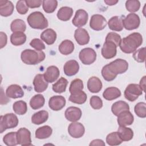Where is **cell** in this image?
<instances>
[{
  "label": "cell",
  "instance_id": "cell-1",
  "mask_svg": "<svg viewBox=\"0 0 146 146\" xmlns=\"http://www.w3.org/2000/svg\"><path fill=\"white\" fill-rule=\"evenodd\" d=\"M128 68V62L122 59H116L109 64L105 65L102 70V75L104 79L110 82L114 80L118 74L127 71Z\"/></svg>",
  "mask_w": 146,
  "mask_h": 146
},
{
  "label": "cell",
  "instance_id": "cell-2",
  "mask_svg": "<svg viewBox=\"0 0 146 146\" xmlns=\"http://www.w3.org/2000/svg\"><path fill=\"white\" fill-rule=\"evenodd\" d=\"M143 43V36L139 33H133L121 40L119 47L121 50L126 54L135 51Z\"/></svg>",
  "mask_w": 146,
  "mask_h": 146
},
{
  "label": "cell",
  "instance_id": "cell-3",
  "mask_svg": "<svg viewBox=\"0 0 146 146\" xmlns=\"http://www.w3.org/2000/svg\"><path fill=\"white\" fill-rule=\"evenodd\" d=\"M45 54L42 51H35L31 49H26L21 52L22 61L29 65H35L44 60Z\"/></svg>",
  "mask_w": 146,
  "mask_h": 146
},
{
  "label": "cell",
  "instance_id": "cell-4",
  "mask_svg": "<svg viewBox=\"0 0 146 146\" xmlns=\"http://www.w3.org/2000/svg\"><path fill=\"white\" fill-rule=\"evenodd\" d=\"M29 26L34 29L42 30L48 27V22L44 15L40 11L31 13L27 18Z\"/></svg>",
  "mask_w": 146,
  "mask_h": 146
},
{
  "label": "cell",
  "instance_id": "cell-5",
  "mask_svg": "<svg viewBox=\"0 0 146 146\" xmlns=\"http://www.w3.org/2000/svg\"><path fill=\"white\" fill-rule=\"evenodd\" d=\"M17 116L13 113H6L0 116V132L3 133L7 129L16 127L18 124Z\"/></svg>",
  "mask_w": 146,
  "mask_h": 146
},
{
  "label": "cell",
  "instance_id": "cell-6",
  "mask_svg": "<svg viewBox=\"0 0 146 146\" xmlns=\"http://www.w3.org/2000/svg\"><path fill=\"white\" fill-rule=\"evenodd\" d=\"M142 94L143 90L140 86L135 83L128 84L124 92L125 98L130 102L136 100Z\"/></svg>",
  "mask_w": 146,
  "mask_h": 146
},
{
  "label": "cell",
  "instance_id": "cell-7",
  "mask_svg": "<svg viewBox=\"0 0 146 146\" xmlns=\"http://www.w3.org/2000/svg\"><path fill=\"white\" fill-rule=\"evenodd\" d=\"M79 58L83 64L90 65L96 60V53L93 48L90 47L84 48L80 51Z\"/></svg>",
  "mask_w": 146,
  "mask_h": 146
},
{
  "label": "cell",
  "instance_id": "cell-8",
  "mask_svg": "<svg viewBox=\"0 0 146 146\" xmlns=\"http://www.w3.org/2000/svg\"><path fill=\"white\" fill-rule=\"evenodd\" d=\"M140 23V18L138 15L135 13L128 14L123 20V27L128 30H132L138 28Z\"/></svg>",
  "mask_w": 146,
  "mask_h": 146
},
{
  "label": "cell",
  "instance_id": "cell-9",
  "mask_svg": "<svg viewBox=\"0 0 146 146\" xmlns=\"http://www.w3.org/2000/svg\"><path fill=\"white\" fill-rule=\"evenodd\" d=\"M18 144L22 146L31 145V132L26 128H21L17 132Z\"/></svg>",
  "mask_w": 146,
  "mask_h": 146
},
{
  "label": "cell",
  "instance_id": "cell-10",
  "mask_svg": "<svg viewBox=\"0 0 146 146\" xmlns=\"http://www.w3.org/2000/svg\"><path fill=\"white\" fill-rule=\"evenodd\" d=\"M106 18L100 14L93 15L90 21V26L94 30L100 31L104 29L107 26Z\"/></svg>",
  "mask_w": 146,
  "mask_h": 146
},
{
  "label": "cell",
  "instance_id": "cell-11",
  "mask_svg": "<svg viewBox=\"0 0 146 146\" xmlns=\"http://www.w3.org/2000/svg\"><path fill=\"white\" fill-rule=\"evenodd\" d=\"M116 45L111 41H105L102 48V55L106 59H111L116 55Z\"/></svg>",
  "mask_w": 146,
  "mask_h": 146
},
{
  "label": "cell",
  "instance_id": "cell-12",
  "mask_svg": "<svg viewBox=\"0 0 146 146\" xmlns=\"http://www.w3.org/2000/svg\"><path fill=\"white\" fill-rule=\"evenodd\" d=\"M85 128L84 125L79 122H72L68 127V132L69 135L74 138H80L84 133Z\"/></svg>",
  "mask_w": 146,
  "mask_h": 146
},
{
  "label": "cell",
  "instance_id": "cell-13",
  "mask_svg": "<svg viewBox=\"0 0 146 146\" xmlns=\"http://www.w3.org/2000/svg\"><path fill=\"white\" fill-rule=\"evenodd\" d=\"M88 18V15L86 11L83 9H79L76 11L72 19V24L77 27H81L87 23Z\"/></svg>",
  "mask_w": 146,
  "mask_h": 146
},
{
  "label": "cell",
  "instance_id": "cell-14",
  "mask_svg": "<svg viewBox=\"0 0 146 146\" xmlns=\"http://www.w3.org/2000/svg\"><path fill=\"white\" fill-rule=\"evenodd\" d=\"M65 98L60 95H55L51 97L48 101V106L53 111H59L66 105Z\"/></svg>",
  "mask_w": 146,
  "mask_h": 146
},
{
  "label": "cell",
  "instance_id": "cell-15",
  "mask_svg": "<svg viewBox=\"0 0 146 146\" xmlns=\"http://www.w3.org/2000/svg\"><path fill=\"white\" fill-rule=\"evenodd\" d=\"M81 110L76 107H68L64 112L66 119L71 122H75L79 120L82 116Z\"/></svg>",
  "mask_w": 146,
  "mask_h": 146
},
{
  "label": "cell",
  "instance_id": "cell-16",
  "mask_svg": "<svg viewBox=\"0 0 146 146\" xmlns=\"http://www.w3.org/2000/svg\"><path fill=\"white\" fill-rule=\"evenodd\" d=\"M74 38L79 45H85L90 41V35L87 30L83 28H78L75 31Z\"/></svg>",
  "mask_w": 146,
  "mask_h": 146
},
{
  "label": "cell",
  "instance_id": "cell-17",
  "mask_svg": "<svg viewBox=\"0 0 146 146\" xmlns=\"http://www.w3.org/2000/svg\"><path fill=\"white\" fill-rule=\"evenodd\" d=\"M60 72L59 68L55 66H51L47 68L43 74L44 79L47 83L54 82L59 76Z\"/></svg>",
  "mask_w": 146,
  "mask_h": 146
},
{
  "label": "cell",
  "instance_id": "cell-18",
  "mask_svg": "<svg viewBox=\"0 0 146 146\" xmlns=\"http://www.w3.org/2000/svg\"><path fill=\"white\" fill-rule=\"evenodd\" d=\"M134 121V117L132 113L128 111H124L117 116V121L119 126H127L131 125Z\"/></svg>",
  "mask_w": 146,
  "mask_h": 146
},
{
  "label": "cell",
  "instance_id": "cell-19",
  "mask_svg": "<svg viewBox=\"0 0 146 146\" xmlns=\"http://www.w3.org/2000/svg\"><path fill=\"white\" fill-rule=\"evenodd\" d=\"M79 70V65L75 60H70L66 62L63 67L64 74L68 76L76 75Z\"/></svg>",
  "mask_w": 146,
  "mask_h": 146
},
{
  "label": "cell",
  "instance_id": "cell-20",
  "mask_svg": "<svg viewBox=\"0 0 146 146\" xmlns=\"http://www.w3.org/2000/svg\"><path fill=\"white\" fill-rule=\"evenodd\" d=\"M6 94L8 98L17 99L23 97L24 91L20 86L18 84H11L7 88Z\"/></svg>",
  "mask_w": 146,
  "mask_h": 146
},
{
  "label": "cell",
  "instance_id": "cell-21",
  "mask_svg": "<svg viewBox=\"0 0 146 146\" xmlns=\"http://www.w3.org/2000/svg\"><path fill=\"white\" fill-rule=\"evenodd\" d=\"M33 85L34 90L36 92H42L48 87V83L44 80L43 74H37L34 80Z\"/></svg>",
  "mask_w": 146,
  "mask_h": 146
},
{
  "label": "cell",
  "instance_id": "cell-22",
  "mask_svg": "<svg viewBox=\"0 0 146 146\" xmlns=\"http://www.w3.org/2000/svg\"><path fill=\"white\" fill-rule=\"evenodd\" d=\"M124 16H114L110 19L108 22L109 29L115 31H120L123 29V20Z\"/></svg>",
  "mask_w": 146,
  "mask_h": 146
},
{
  "label": "cell",
  "instance_id": "cell-23",
  "mask_svg": "<svg viewBox=\"0 0 146 146\" xmlns=\"http://www.w3.org/2000/svg\"><path fill=\"white\" fill-rule=\"evenodd\" d=\"M14 9L13 3L10 1H0V14L2 17H9L11 15Z\"/></svg>",
  "mask_w": 146,
  "mask_h": 146
},
{
  "label": "cell",
  "instance_id": "cell-24",
  "mask_svg": "<svg viewBox=\"0 0 146 146\" xmlns=\"http://www.w3.org/2000/svg\"><path fill=\"white\" fill-rule=\"evenodd\" d=\"M102 83L96 76L91 77L87 82V88L92 93H98L102 88Z\"/></svg>",
  "mask_w": 146,
  "mask_h": 146
},
{
  "label": "cell",
  "instance_id": "cell-25",
  "mask_svg": "<svg viewBox=\"0 0 146 146\" xmlns=\"http://www.w3.org/2000/svg\"><path fill=\"white\" fill-rule=\"evenodd\" d=\"M41 39L44 41L47 44H52L56 40V33L51 29H47L43 31L40 34Z\"/></svg>",
  "mask_w": 146,
  "mask_h": 146
},
{
  "label": "cell",
  "instance_id": "cell-26",
  "mask_svg": "<svg viewBox=\"0 0 146 146\" xmlns=\"http://www.w3.org/2000/svg\"><path fill=\"white\" fill-rule=\"evenodd\" d=\"M121 96L120 90L115 87L107 88L103 93V98L107 100H112Z\"/></svg>",
  "mask_w": 146,
  "mask_h": 146
},
{
  "label": "cell",
  "instance_id": "cell-27",
  "mask_svg": "<svg viewBox=\"0 0 146 146\" xmlns=\"http://www.w3.org/2000/svg\"><path fill=\"white\" fill-rule=\"evenodd\" d=\"M87 98L86 94L83 90H80L71 94L69 97V100L74 103L82 104L86 102Z\"/></svg>",
  "mask_w": 146,
  "mask_h": 146
},
{
  "label": "cell",
  "instance_id": "cell-28",
  "mask_svg": "<svg viewBox=\"0 0 146 146\" xmlns=\"http://www.w3.org/2000/svg\"><path fill=\"white\" fill-rule=\"evenodd\" d=\"M48 118V112L44 110H42L33 114L31 117V122L34 124L39 125L46 122Z\"/></svg>",
  "mask_w": 146,
  "mask_h": 146
},
{
  "label": "cell",
  "instance_id": "cell-29",
  "mask_svg": "<svg viewBox=\"0 0 146 146\" xmlns=\"http://www.w3.org/2000/svg\"><path fill=\"white\" fill-rule=\"evenodd\" d=\"M58 49L62 54L65 55H69L74 51V44L70 40L66 39L61 42L58 47Z\"/></svg>",
  "mask_w": 146,
  "mask_h": 146
},
{
  "label": "cell",
  "instance_id": "cell-30",
  "mask_svg": "<svg viewBox=\"0 0 146 146\" xmlns=\"http://www.w3.org/2000/svg\"><path fill=\"white\" fill-rule=\"evenodd\" d=\"M128 110H129V105L127 103L122 100L116 102L111 107L112 112L116 116H117L121 112Z\"/></svg>",
  "mask_w": 146,
  "mask_h": 146
},
{
  "label": "cell",
  "instance_id": "cell-31",
  "mask_svg": "<svg viewBox=\"0 0 146 146\" xmlns=\"http://www.w3.org/2000/svg\"><path fill=\"white\" fill-rule=\"evenodd\" d=\"M117 133L123 141H129L133 136L132 129L125 126H119L117 129Z\"/></svg>",
  "mask_w": 146,
  "mask_h": 146
},
{
  "label": "cell",
  "instance_id": "cell-32",
  "mask_svg": "<svg viewBox=\"0 0 146 146\" xmlns=\"http://www.w3.org/2000/svg\"><path fill=\"white\" fill-rule=\"evenodd\" d=\"M26 41V35L23 32H14L10 36V42L14 46H21Z\"/></svg>",
  "mask_w": 146,
  "mask_h": 146
},
{
  "label": "cell",
  "instance_id": "cell-33",
  "mask_svg": "<svg viewBox=\"0 0 146 146\" xmlns=\"http://www.w3.org/2000/svg\"><path fill=\"white\" fill-rule=\"evenodd\" d=\"M73 14V9L68 6H63L59 9L57 13V17L63 21H68Z\"/></svg>",
  "mask_w": 146,
  "mask_h": 146
},
{
  "label": "cell",
  "instance_id": "cell-34",
  "mask_svg": "<svg viewBox=\"0 0 146 146\" xmlns=\"http://www.w3.org/2000/svg\"><path fill=\"white\" fill-rule=\"evenodd\" d=\"M52 129L48 125H44L38 128L35 131V137L39 139L48 138L52 134Z\"/></svg>",
  "mask_w": 146,
  "mask_h": 146
},
{
  "label": "cell",
  "instance_id": "cell-35",
  "mask_svg": "<svg viewBox=\"0 0 146 146\" xmlns=\"http://www.w3.org/2000/svg\"><path fill=\"white\" fill-rule=\"evenodd\" d=\"M45 103L44 96L41 94L34 95L30 100V106L33 110H38L42 107Z\"/></svg>",
  "mask_w": 146,
  "mask_h": 146
},
{
  "label": "cell",
  "instance_id": "cell-36",
  "mask_svg": "<svg viewBox=\"0 0 146 146\" xmlns=\"http://www.w3.org/2000/svg\"><path fill=\"white\" fill-rule=\"evenodd\" d=\"M68 81L63 77L60 78L56 83H55L52 87V90L56 93L61 94L66 91Z\"/></svg>",
  "mask_w": 146,
  "mask_h": 146
},
{
  "label": "cell",
  "instance_id": "cell-37",
  "mask_svg": "<svg viewBox=\"0 0 146 146\" xmlns=\"http://www.w3.org/2000/svg\"><path fill=\"white\" fill-rule=\"evenodd\" d=\"M11 30L14 32H24L26 29L25 22L21 19H16L12 21L10 25Z\"/></svg>",
  "mask_w": 146,
  "mask_h": 146
},
{
  "label": "cell",
  "instance_id": "cell-38",
  "mask_svg": "<svg viewBox=\"0 0 146 146\" xmlns=\"http://www.w3.org/2000/svg\"><path fill=\"white\" fill-rule=\"evenodd\" d=\"M106 141L108 145L111 146L119 145L123 142L117 132H113L109 133L106 137Z\"/></svg>",
  "mask_w": 146,
  "mask_h": 146
},
{
  "label": "cell",
  "instance_id": "cell-39",
  "mask_svg": "<svg viewBox=\"0 0 146 146\" xmlns=\"http://www.w3.org/2000/svg\"><path fill=\"white\" fill-rule=\"evenodd\" d=\"M13 109L17 114L19 115H24L27 111V103L23 100L17 101L13 104Z\"/></svg>",
  "mask_w": 146,
  "mask_h": 146
},
{
  "label": "cell",
  "instance_id": "cell-40",
  "mask_svg": "<svg viewBox=\"0 0 146 146\" xmlns=\"http://www.w3.org/2000/svg\"><path fill=\"white\" fill-rule=\"evenodd\" d=\"M58 1L56 0H44L42 2L43 9L46 13H52L56 9Z\"/></svg>",
  "mask_w": 146,
  "mask_h": 146
},
{
  "label": "cell",
  "instance_id": "cell-41",
  "mask_svg": "<svg viewBox=\"0 0 146 146\" xmlns=\"http://www.w3.org/2000/svg\"><path fill=\"white\" fill-rule=\"evenodd\" d=\"M3 141L7 146H15L17 145V132H11L6 134L3 137Z\"/></svg>",
  "mask_w": 146,
  "mask_h": 146
},
{
  "label": "cell",
  "instance_id": "cell-42",
  "mask_svg": "<svg viewBox=\"0 0 146 146\" xmlns=\"http://www.w3.org/2000/svg\"><path fill=\"white\" fill-rule=\"evenodd\" d=\"M126 9L133 13L137 11L140 7V2L137 0H128L125 2Z\"/></svg>",
  "mask_w": 146,
  "mask_h": 146
},
{
  "label": "cell",
  "instance_id": "cell-43",
  "mask_svg": "<svg viewBox=\"0 0 146 146\" xmlns=\"http://www.w3.org/2000/svg\"><path fill=\"white\" fill-rule=\"evenodd\" d=\"M134 111L136 115L141 118L146 117V104L144 102H139L137 103L135 107Z\"/></svg>",
  "mask_w": 146,
  "mask_h": 146
},
{
  "label": "cell",
  "instance_id": "cell-44",
  "mask_svg": "<svg viewBox=\"0 0 146 146\" xmlns=\"http://www.w3.org/2000/svg\"><path fill=\"white\" fill-rule=\"evenodd\" d=\"M83 81L80 79H75L71 82V84L69 87V91L70 94H72L78 91L83 90Z\"/></svg>",
  "mask_w": 146,
  "mask_h": 146
},
{
  "label": "cell",
  "instance_id": "cell-45",
  "mask_svg": "<svg viewBox=\"0 0 146 146\" xmlns=\"http://www.w3.org/2000/svg\"><path fill=\"white\" fill-rule=\"evenodd\" d=\"M133 58L137 62H144L145 60V48L142 47L134 51L133 53Z\"/></svg>",
  "mask_w": 146,
  "mask_h": 146
},
{
  "label": "cell",
  "instance_id": "cell-46",
  "mask_svg": "<svg viewBox=\"0 0 146 146\" xmlns=\"http://www.w3.org/2000/svg\"><path fill=\"white\" fill-rule=\"evenodd\" d=\"M121 36L120 35L115 32L109 33L106 38V41H111L114 43L117 47L119 46L121 42Z\"/></svg>",
  "mask_w": 146,
  "mask_h": 146
},
{
  "label": "cell",
  "instance_id": "cell-47",
  "mask_svg": "<svg viewBox=\"0 0 146 146\" xmlns=\"http://www.w3.org/2000/svg\"><path fill=\"white\" fill-rule=\"evenodd\" d=\"M90 104L91 107L95 110H99L103 107V102L100 97L92 96L90 98Z\"/></svg>",
  "mask_w": 146,
  "mask_h": 146
},
{
  "label": "cell",
  "instance_id": "cell-48",
  "mask_svg": "<svg viewBox=\"0 0 146 146\" xmlns=\"http://www.w3.org/2000/svg\"><path fill=\"white\" fill-rule=\"evenodd\" d=\"M30 45L36 51H42L46 48L43 42L38 38H34L31 40L30 43Z\"/></svg>",
  "mask_w": 146,
  "mask_h": 146
},
{
  "label": "cell",
  "instance_id": "cell-49",
  "mask_svg": "<svg viewBox=\"0 0 146 146\" xmlns=\"http://www.w3.org/2000/svg\"><path fill=\"white\" fill-rule=\"evenodd\" d=\"M16 9L20 14H25L29 10V7L26 3L25 1H18L16 4Z\"/></svg>",
  "mask_w": 146,
  "mask_h": 146
},
{
  "label": "cell",
  "instance_id": "cell-50",
  "mask_svg": "<svg viewBox=\"0 0 146 146\" xmlns=\"http://www.w3.org/2000/svg\"><path fill=\"white\" fill-rule=\"evenodd\" d=\"M25 1L28 7L32 9L40 7L43 2L41 0H26Z\"/></svg>",
  "mask_w": 146,
  "mask_h": 146
},
{
  "label": "cell",
  "instance_id": "cell-51",
  "mask_svg": "<svg viewBox=\"0 0 146 146\" xmlns=\"http://www.w3.org/2000/svg\"><path fill=\"white\" fill-rule=\"evenodd\" d=\"M0 34H1V48H2L7 44V37L6 34L3 32H1Z\"/></svg>",
  "mask_w": 146,
  "mask_h": 146
},
{
  "label": "cell",
  "instance_id": "cell-52",
  "mask_svg": "<svg viewBox=\"0 0 146 146\" xmlns=\"http://www.w3.org/2000/svg\"><path fill=\"white\" fill-rule=\"evenodd\" d=\"M90 145H99V146H104L105 145V143L103 141V140H100V139H95L94 140H92L90 143Z\"/></svg>",
  "mask_w": 146,
  "mask_h": 146
},
{
  "label": "cell",
  "instance_id": "cell-53",
  "mask_svg": "<svg viewBox=\"0 0 146 146\" xmlns=\"http://www.w3.org/2000/svg\"><path fill=\"white\" fill-rule=\"evenodd\" d=\"M145 78L146 76H144L142 79L140 80V87L141 88V89L143 90V91L145 92Z\"/></svg>",
  "mask_w": 146,
  "mask_h": 146
},
{
  "label": "cell",
  "instance_id": "cell-54",
  "mask_svg": "<svg viewBox=\"0 0 146 146\" xmlns=\"http://www.w3.org/2000/svg\"><path fill=\"white\" fill-rule=\"evenodd\" d=\"M118 2V1L115 0H104V3H106L107 5L112 6L116 4Z\"/></svg>",
  "mask_w": 146,
  "mask_h": 146
}]
</instances>
